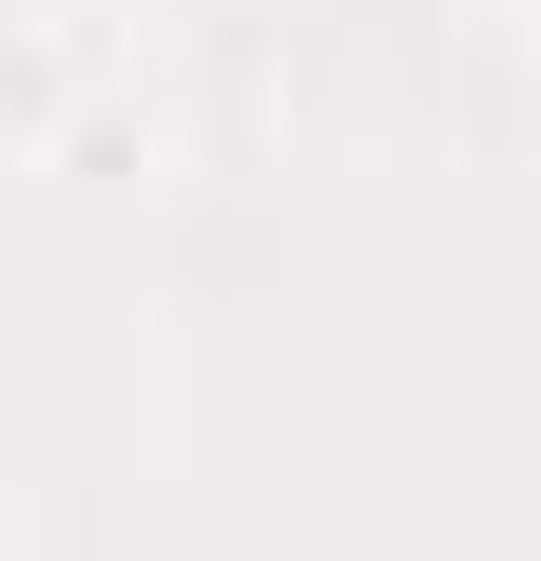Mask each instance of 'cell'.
Here are the masks:
<instances>
[]
</instances>
